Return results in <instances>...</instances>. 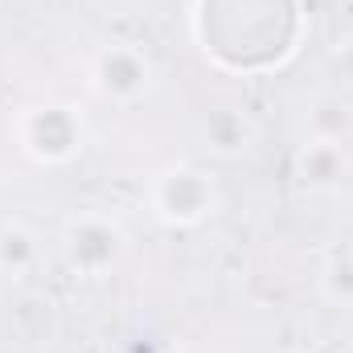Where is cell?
Instances as JSON below:
<instances>
[{
  "label": "cell",
  "mask_w": 353,
  "mask_h": 353,
  "mask_svg": "<svg viewBox=\"0 0 353 353\" xmlns=\"http://www.w3.org/2000/svg\"><path fill=\"white\" fill-rule=\"evenodd\" d=\"M345 128H350V115H345L341 103L325 99V103L312 107V140H341Z\"/></svg>",
  "instance_id": "9c48e42d"
},
{
  "label": "cell",
  "mask_w": 353,
  "mask_h": 353,
  "mask_svg": "<svg viewBox=\"0 0 353 353\" xmlns=\"http://www.w3.org/2000/svg\"><path fill=\"white\" fill-rule=\"evenodd\" d=\"M185 353H189V350H185Z\"/></svg>",
  "instance_id": "8fae6325"
},
{
  "label": "cell",
  "mask_w": 353,
  "mask_h": 353,
  "mask_svg": "<svg viewBox=\"0 0 353 353\" xmlns=\"http://www.w3.org/2000/svg\"><path fill=\"white\" fill-rule=\"evenodd\" d=\"M296 169L308 185L325 189V185H337L345 173V152H341V140H308L296 157Z\"/></svg>",
  "instance_id": "5b68a950"
},
{
  "label": "cell",
  "mask_w": 353,
  "mask_h": 353,
  "mask_svg": "<svg viewBox=\"0 0 353 353\" xmlns=\"http://www.w3.org/2000/svg\"><path fill=\"white\" fill-rule=\"evenodd\" d=\"M37 263H41V239L25 222H4L0 226V271L29 275Z\"/></svg>",
  "instance_id": "8992f818"
},
{
  "label": "cell",
  "mask_w": 353,
  "mask_h": 353,
  "mask_svg": "<svg viewBox=\"0 0 353 353\" xmlns=\"http://www.w3.org/2000/svg\"><path fill=\"white\" fill-rule=\"evenodd\" d=\"M218 205V189L201 169L173 165L152 181V210L169 226H197Z\"/></svg>",
  "instance_id": "7a4b0ae2"
},
{
  "label": "cell",
  "mask_w": 353,
  "mask_h": 353,
  "mask_svg": "<svg viewBox=\"0 0 353 353\" xmlns=\"http://www.w3.org/2000/svg\"><path fill=\"white\" fill-rule=\"evenodd\" d=\"M325 292L341 304H353V255L350 251H337L329 267H325Z\"/></svg>",
  "instance_id": "ba28073f"
},
{
  "label": "cell",
  "mask_w": 353,
  "mask_h": 353,
  "mask_svg": "<svg viewBox=\"0 0 353 353\" xmlns=\"http://www.w3.org/2000/svg\"><path fill=\"white\" fill-rule=\"evenodd\" d=\"M205 140H210V148H214L218 157H239V152L247 148V140H251V128H247L243 115L218 111V115H210V123H205Z\"/></svg>",
  "instance_id": "52a82bcc"
},
{
  "label": "cell",
  "mask_w": 353,
  "mask_h": 353,
  "mask_svg": "<svg viewBox=\"0 0 353 353\" xmlns=\"http://www.w3.org/2000/svg\"><path fill=\"white\" fill-rule=\"evenodd\" d=\"M333 66H337V74H341L345 83H353V33H345V37L333 41Z\"/></svg>",
  "instance_id": "30bf717a"
},
{
  "label": "cell",
  "mask_w": 353,
  "mask_h": 353,
  "mask_svg": "<svg viewBox=\"0 0 353 353\" xmlns=\"http://www.w3.org/2000/svg\"><path fill=\"white\" fill-rule=\"evenodd\" d=\"M62 255L79 275H103L123 255V230L107 214H74L62 226Z\"/></svg>",
  "instance_id": "3957f363"
},
{
  "label": "cell",
  "mask_w": 353,
  "mask_h": 353,
  "mask_svg": "<svg viewBox=\"0 0 353 353\" xmlns=\"http://www.w3.org/2000/svg\"><path fill=\"white\" fill-rule=\"evenodd\" d=\"M17 144L29 161L58 169L87 148V119L70 103H37L17 115Z\"/></svg>",
  "instance_id": "6da1fadb"
},
{
  "label": "cell",
  "mask_w": 353,
  "mask_h": 353,
  "mask_svg": "<svg viewBox=\"0 0 353 353\" xmlns=\"http://www.w3.org/2000/svg\"><path fill=\"white\" fill-rule=\"evenodd\" d=\"M90 87L111 103H136L152 87V62L140 46L111 41L90 62Z\"/></svg>",
  "instance_id": "277c9868"
}]
</instances>
